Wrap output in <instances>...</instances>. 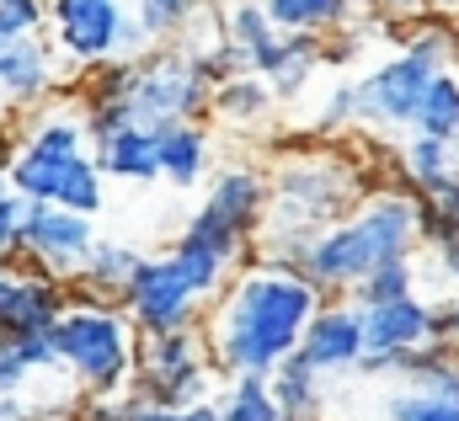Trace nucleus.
Masks as SVG:
<instances>
[{"label": "nucleus", "instance_id": "nucleus-1", "mask_svg": "<svg viewBox=\"0 0 459 421\" xmlns=\"http://www.w3.org/2000/svg\"><path fill=\"white\" fill-rule=\"evenodd\" d=\"M326 294L289 262H251L225 294L209 305L204 331L225 379L262 374L273 379L289 357H299L310 320L321 315Z\"/></svg>", "mask_w": 459, "mask_h": 421}, {"label": "nucleus", "instance_id": "nucleus-2", "mask_svg": "<svg viewBox=\"0 0 459 421\" xmlns=\"http://www.w3.org/2000/svg\"><path fill=\"white\" fill-rule=\"evenodd\" d=\"M428 240V209L411 187H385L368 193L342 224H332L326 235H316L289 267H299L326 299L352 294L363 278H374L379 267L417 256V245Z\"/></svg>", "mask_w": 459, "mask_h": 421}, {"label": "nucleus", "instance_id": "nucleus-3", "mask_svg": "<svg viewBox=\"0 0 459 421\" xmlns=\"http://www.w3.org/2000/svg\"><path fill=\"white\" fill-rule=\"evenodd\" d=\"M459 59V32L449 21H422L401 54H390L385 64H374L368 75L347 81L326 97L321 128H368V133H411L417 128V107L428 97V86L455 70Z\"/></svg>", "mask_w": 459, "mask_h": 421}, {"label": "nucleus", "instance_id": "nucleus-4", "mask_svg": "<svg viewBox=\"0 0 459 421\" xmlns=\"http://www.w3.org/2000/svg\"><path fill=\"white\" fill-rule=\"evenodd\" d=\"M11 193L27 203H59L75 213H102L108 203V171L97 160V139L86 123V107H38L16 139V155L5 166Z\"/></svg>", "mask_w": 459, "mask_h": 421}, {"label": "nucleus", "instance_id": "nucleus-5", "mask_svg": "<svg viewBox=\"0 0 459 421\" xmlns=\"http://www.w3.org/2000/svg\"><path fill=\"white\" fill-rule=\"evenodd\" d=\"M368 198L358 166L342 150H289L267 176V262H294L316 235L342 224Z\"/></svg>", "mask_w": 459, "mask_h": 421}, {"label": "nucleus", "instance_id": "nucleus-6", "mask_svg": "<svg viewBox=\"0 0 459 421\" xmlns=\"http://www.w3.org/2000/svg\"><path fill=\"white\" fill-rule=\"evenodd\" d=\"M139 341L144 336L128 320V310L91 294H75L54 325L59 368L75 384V395H128L139 374Z\"/></svg>", "mask_w": 459, "mask_h": 421}, {"label": "nucleus", "instance_id": "nucleus-7", "mask_svg": "<svg viewBox=\"0 0 459 421\" xmlns=\"http://www.w3.org/2000/svg\"><path fill=\"white\" fill-rule=\"evenodd\" d=\"M220 32L235 48L240 70L262 75L273 86V97H299L321 64V48L316 38H294L283 32L262 0H220Z\"/></svg>", "mask_w": 459, "mask_h": 421}, {"label": "nucleus", "instance_id": "nucleus-8", "mask_svg": "<svg viewBox=\"0 0 459 421\" xmlns=\"http://www.w3.org/2000/svg\"><path fill=\"white\" fill-rule=\"evenodd\" d=\"M48 38L65 70H108L150 54L134 0H48Z\"/></svg>", "mask_w": 459, "mask_h": 421}, {"label": "nucleus", "instance_id": "nucleus-9", "mask_svg": "<svg viewBox=\"0 0 459 421\" xmlns=\"http://www.w3.org/2000/svg\"><path fill=\"white\" fill-rule=\"evenodd\" d=\"M214 379L220 363H214V347H209V331L193 325V331H166V336H144L139 341V374H134V395L144 406H204L214 400Z\"/></svg>", "mask_w": 459, "mask_h": 421}, {"label": "nucleus", "instance_id": "nucleus-10", "mask_svg": "<svg viewBox=\"0 0 459 421\" xmlns=\"http://www.w3.org/2000/svg\"><path fill=\"white\" fill-rule=\"evenodd\" d=\"M363 336H368L363 374H395L411 357H422L433 347H449L444 305H433L422 288L401 294V299H385V305H368L363 310Z\"/></svg>", "mask_w": 459, "mask_h": 421}, {"label": "nucleus", "instance_id": "nucleus-11", "mask_svg": "<svg viewBox=\"0 0 459 421\" xmlns=\"http://www.w3.org/2000/svg\"><path fill=\"white\" fill-rule=\"evenodd\" d=\"M123 310L139 325V336H166V331H193L209 315V294L187 278L177 251H150L139 278L123 294Z\"/></svg>", "mask_w": 459, "mask_h": 421}, {"label": "nucleus", "instance_id": "nucleus-12", "mask_svg": "<svg viewBox=\"0 0 459 421\" xmlns=\"http://www.w3.org/2000/svg\"><path fill=\"white\" fill-rule=\"evenodd\" d=\"M102 229H97V213H75L59 209V203H27V224H22V262L75 283L86 256L97 251Z\"/></svg>", "mask_w": 459, "mask_h": 421}, {"label": "nucleus", "instance_id": "nucleus-13", "mask_svg": "<svg viewBox=\"0 0 459 421\" xmlns=\"http://www.w3.org/2000/svg\"><path fill=\"white\" fill-rule=\"evenodd\" d=\"M75 288L32 262H0V331L16 341V336H43L54 331L59 315L70 310Z\"/></svg>", "mask_w": 459, "mask_h": 421}, {"label": "nucleus", "instance_id": "nucleus-14", "mask_svg": "<svg viewBox=\"0 0 459 421\" xmlns=\"http://www.w3.org/2000/svg\"><path fill=\"white\" fill-rule=\"evenodd\" d=\"M385 421H459V352L433 347L395 368V395Z\"/></svg>", "mask_w": 459, "mask_h": 421}, {"label": "nucleus", "instance_id": "nucleus-15", "mask_svg": "<svg viewBox=\"0 0 459 421\" xmlns=\"http://www.w3.org/2000/svg\"><path fill=\"white\" fill-rule=\"evenodd\" d=\"M65 75V59L48 32L32 38H0V102L11 112H38L54 102Z\"/></svg>", "mask_w": 459, "mask_h": 421}, {"label": "nucleus", "instance_id": "nucleus-16", "mask_svg": "<svg viewBox=\"0 0 459 421\" xmlns=\"http://www.w3.org/2000/svg\"><path fill=\"white\" fill-rule=\"evenodd\" d=\"M299 357L321 374H347V368H363L368 357V336H363V310L352 299H326L321 315L310 320L305 331V347Z\"/></svg>", "mask_w": 459, "mask_h": 421}, {"label": "nucleus", "instance_id": "nucleus-17", "mask_svg": "<svg viewBox=\"0 0 459 421\" xmlns=\"http://www.w3.org/2000/svg\"><path fill=\"white\" fill-rule=\"evenodd\" d=\"M97 160L113 182H160V128H144V123H128L108 133L97 144Z\"/></svg>", "mask_w": 459, "mask_h": 421}, {"label": "nucleus", "instance_id": "nucleus-18", "mask_svg": "<svg viewBox=\"0 0 459 421\" xmlns=\"http://www.w3.org/2000/svg\"><path fill=\"white\" fill-rule=\"evenodd\" d=\"M144 256H150V251H139V245L97 240V251L86 256V267H81V278H75L70 288H75V294H91V299H108V305H123V294H128V283L139 278Z\"/></svg>", "mask_w": 459, "mask_h": 421}, {"label": "nucleus", "instance_id": "nucleus-19", "mask_svg": "<svg viewBox=\"0 0 459 421\" xmlns=\"http://www.w3.org/2000/svg\"><path fill=\"white\" fill-rule=\"evenodd\" d=\"M209 171V128L204 123H171L160 128V182L171 187H198Z\"/></svg>", "mask_w": 459, "mask_h": 421}, {"label": "nucleus", "instance_id": "nucleus-20", "mask_svg": "<svg viewBox=\"0 0 459 421\" xmlns=\"http://www.w3.org/2000/svg\"><path fill=\"white\" fill-rule=\"evenodd\" d=\"M321 368H310L305 357H289L278 374H273V395H278V411L283 421H321L326 411V390H321Z\"/></svg>", "mask_w": 459, "mask_h": 421}, {"label": "nucleus", "instance_id": "nucleus-21", "mask_svg": "<svg viewBox=\"0 0 459 421\" xmlns=\"http://www.w3.org/2000/svg\"><path fill=\"white\" fill-rule=\"evenodd\" d=\"M262 5L294 38H326L352 21V0H262Z\"/></svg>", "mask_w": 459, "mask_h": 421}, {"label": "nucleus", "instance_id": "nucleus-22", "mask_svg": "<svg viewBox=\"0 0 459 421\" xmlns=\"http://www.w3.org/2000/svg\"><path fill=\"white\" fill-rule=\"evenodd\" d=\"M401 166H406V187L411 193H428L438 182H449L459 171V150L449 139H428V133H406L401 144Z\"/></svg>", "mask_w": 459, "mask_h": 421}, {"label": "nucleus", "instance_id": "nucleus-23", "mask_svg": "<svg viewBox=\"0 0 459 421\" xmlns=\"http://www.w3.org/2000/svg\"><path fill=\"white\" fill-rule=\"evenodd\" d=\"M214 406H220V421H283L278 395H273V379H262V374L225 379V390L214 395Z\"/></svg>", "mask_w": 459, "mask_h": 421}, {"label": "nucleus", "instance_id": "nucleus-24", "mask_svg": "<svg viewBox=\"0 0 459 421\" xmlns=\"http://www.w3.org/2000/svg\"><path fill=\"white\" fill-rule=\"evenodd\" d=\"M411 133H428V139H449L459 144V70H444L433 86H428V97L417 107V128Z\"/></svg>", "mask_w": 459, "mask_h": 421}, {"label": "nucleus", "instance_id": "nucleus-25", "mask_svg": "<svg viewBox=\"0 0 459 421\" xmlns=\"http://www.w3.org/2000/svg\"><path fill=\"white\" fill-rule=\"evenodd\" d=\"M134 11H139V32H144V43L155 48V43L187 38L193 21L204 16V0H134Z\"/></svg>", "mask_w": 459, "mask_h": 421}, {"label": "nucleus", "instance_id": "nucleus-26", "mask_svg": "<svg viewBox=\"0 0 459 421\" xmlns=\"http://www.w3.org/2000/svg\"><path fill=\"white\" fill-rule=\"evenodd\" d=\"M267 107H273V86L251 70H235L214 86V112H225L230 123H256Z\"/></svg>", "mask_w": 459, "mask_h": 421}, {"label": "nucleus", "instance_id": "nucleus-27", "mask_svg": "<svg viewBox=\"0 0 459 421\" xmlns=\"http://www.w3.org/2000/svg\"><path fill=\"white\" fill-rule=\"evenodd\" d=\"M401 294H417V256H401V262L379 267V272L363 278L347 299H352L358 310H368V305H385V299H401Z\"/></svg>", "mask_w": 459, "mask_h": 421}, {"label": "nucleus", "instance_id": "nucleus-28", "mask_svg": "<svg viewBox=\"0 0 459 421\" xmlns=\"http://www.w3.org/2000/svg\"><path fill=\"white\" fill-rule=\"evenodd\" d=\"M422 245H428V267L438 272V283H449L459 294V224H433Z\"/></svg>", "mask_w": 459, "mask_h": 421}, {"label": "nucleus", "instance_id": "nucleus-29", "mask_svg": "<svg viewBox=\"0 0 459 421\" xmlns=\"http://www.w3.org/2000/svg\"><path fill=\"white\" fill-rule=\"evenodd\" d=\"M38 379H48V374H38L32 368V357L22 352V341H0V395H32V384Z\"/></svg>", "mask_w": 459, "mask_h": 421}, {"label": "nucleus", "instance_id": "nucleus-30", "mask_svg": "<svg viewBox=\"0 0 459 421\" xmlns=\"http://www.w3.org/2000/svg\"><path fill=\"white\" fill-rule=\"evenodd\" d=\"M48 32V0H0V38Z\"/></svg>", "mask_w": 459, "mask_h": 421}, {"label": "nucleus", "instance_id": "nucleus-31", "mask_svg": "<svg viewBox=\"0 0 459 421\" xmlns=\"http://www.w3.org/2000/svg\"><path fill=\"white\" fill-rule=\"evenodd\" d=\"M75 421H139V395H81L75 400Z\"/></svg>", "mask_w": 459, "mask_h": 421}, {"label": "nucleus", "instance_id": "nucleus-32", "mask_svg": "<svg viewBox=\"0 0 459 421\" xmlns=\"http://www.w3.org/2000/svg\"><path fill=\"white\" fill-rule=\"evenodd\" d=\"M22 224H27V198L22 193H5L0 198V262H16L22 256Z\"/></svg>", "mask_w": 459, "mask_h": 421}, {"label": "nucleus", "instance_id": "nucleus-33", "mask_svg": "<svg viewBox=\"0 0 459 421\" xmlns=\"http://www.w3.org/2000/svg\"><path fill=\"white\" fill-rule=\"evenodd\" d=\"M139 421H220V406L204 400V406H182V411H171V406H144V400H139Z\"/></svg>", "mask_w": 459, "mask_h": 421}, {"label": "nucleus", "instance_id": "nucleus-34", "mask_svg": "<svg viewBox=\"0 0 459 421\" xmlns=\"http://www.w3.org/2000/svg\"><path fill=\"white\" fill-rule=\"evenodd\" d=\"M48 406L32 400V395H0V421H43Z\"/></svg>", "mask_w": 459, "mask_h": 421}, {"label": "nucleus", "instance_id": "nucleus-35", "mask_svg": "<svg viewBox=\"0 0 459 421\" xmlns=\"http://www.w3.org/2000/svg\"><path fill=\"white\" fill-rule=\"evenodd\" d=\"M444 331H449V347L459 352V294L444 305Z\"/></svg>", "mask_w": 459, "mask_h": 421}, {"label": "nucleus", "instance_id": "nucleus-36", "mask_svg": "<svg viewBox=\"0 0 459 421\" xmlns=\"http://www.w3.org/2000/svg\"><path fill=\"white\" fill-rule=\"evenodd\" d=\"M433 5H444V11H455V5H459V0H433Z\"/></svg>", "mask_w": 459, "mask_h": 421}, {"label": "nucleus", "instance_id": "nucleus-37", "mask_svg": "<svg viewBox=\"0 0 459 421\" xmlns=\"http://www.w3.org/2000/svg\"><path fill=\"white\" fill-rule=\"evenodd\" d=\"M43 421H75V417H59V411H54V417H43Z\"/></svg>", "mask_w": 459, "mask_h": 421}, {"label": "nucleus", "instance_id": "nucleus-38", "mask_svg": "<svg viewBox=\"0 0 459 421\" xmlns=\"http://www.w3.org/2000/svg\"><path fill=\"white\" fill-rule=\"evenodd\" d=\"M0 341H5V331H0Z\"/></svg>", "mask_w": 459, "mask_h": 421}, {"label": "nucleus", "instance_id": "nucleus-39", "mask_svg": "<svg viewBox=\"0 0 459 421\" xmlns=\"http://www.w3.org/2000/svg\"><path fill=\"white\" fill-rule=\"evenodd\" d=\"M455 150H459V144H455Z\"/></svg>", "mask_w": 459, "mask_h": 421}]
</instances>
